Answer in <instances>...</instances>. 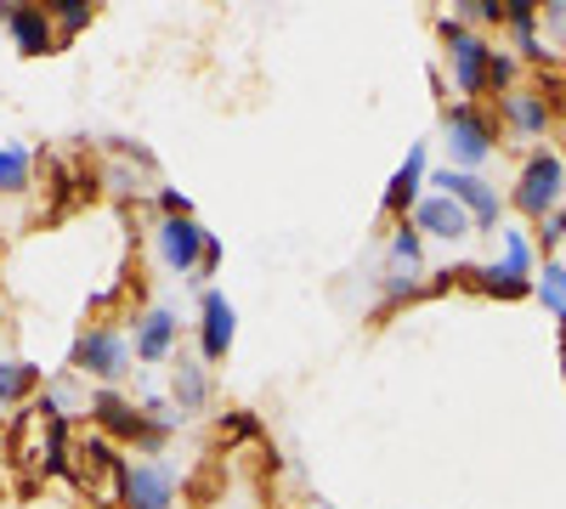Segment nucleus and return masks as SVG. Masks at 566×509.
I'll return each mask as SVG.
<instances>
[{"label":"nucleus","mask_w":566,"mask_h":509,"mask_svg":"<svg viewBox=\"0 0 566 509\" xmlns=\"http://www.w3.org/2000/svg\"><path fill=\"white\" fill-rule=\"evenodd\" d=\"M69 481L97 503H125V458L103 431H85L69 442Z\"/></svg>","instance_id":"obj_1"},{"label":"nucleus","mask_w":566,"mask_h":509,"mask_svg":"<svg viewBox=\"0 0 566 509\" xmlns=\"http://www.w3.org/2000/svg\"><path fill=\"white\" fill-rule=\"evenodd\" d=\"M464 18H476V23H504V7H499V0H464V7H459V23Z\"/></svg>","instance_id":"obj_24"},{"label":"nucleus","mask_w":566,"mask_h":509,"mask_svg":"<svg viewBox=\"0 0 566 509\" xmlns=\"http://www.w3.org/2000/svg\"><path fill=\"white\" fill-rule=\"evenodd\" d=\"M533 295L560 317V329H566V266H560V261H544V272L533 277Z\"/></svg>","instance_id":"obj_18"},{"label":"nucleus","mask_w":566,"mask_h":509,"mask_svg":"<svg viewBox=\"0 0 566 509\" xmlns=\"http://www.w3.org/2000/svg\"><path fill=\"white\" fill-rule=\"evenodd\" d=\"M130 357H136V346L119 329H85L74 340V368H80V374H91V380H103V385H114V380L130 374Z\"/></svg>","instance_id":"obj_4"},{"label":"nucleus","mask_w":566,"mask_h":509,"mask_svg":"<svg viewBox=\"0 0 566 509\" xmlns=\"http://www.w3.org/2000/svg\"><path fill=\"white\" fill-rule=\"evenodd\" d=\"M170 346H176V311L170 306H154L148 317L136 322V357L142 362H165Z\"/></svg>","instance_id":"obj_12"},{"label":"nucleus","mask_w":566,"mask_h":509,"mask_svg":"<svg viewBox=\"0 0 566 509\" xmlns=\"http://www.w3.org/2000/svg\"><path fill=\"white\" fill-rule=\"evenodd\" d=\"M40 391V368L23 357H0V407H18Z\"/></svg>","instance_id":"obj_16"},{"label":"nucleus","mask_w":566,"mask_h":509,"mask_svg":"<svg viewBox=\"0 0 566 509\" xmlns=\"http://www.w3.org/2000/svg\"><path fill=\"white\" fill-rule=\"evenodd\" d=\"M159 210H165V221H170V215H187V199H181L176 188H165V193H159Z\"/></svg>","instance_id":"obj_28"},{"label":"nucleus","mask_w":566,"mask_h":509,"mask_svg":"<svg viewBox=\"0 0 566 509\" xmlns=\"http://www.w3.org/2000/svg\"><path fill=\"white\" fill-rule=\"evenodd\" d=\"M510 79H515V57L493 52V68H488V91H504V97H510Z\"/></svg>","instance_id":"obj_25"},{"label":"nucleus","mask_w":566,"mask_h":509,"mask_svg":"<svg viewBox=\"0 0 566 509\" xmlns=\"http://www.w3.org/2000/svg\"><path fill=\"white\" fill-rule=\"evenodd\" d=\"M437 29H442L448 52H453V79H459V91H464V97H482V91H488V68H493V45H488L482 34H470L459 18H442Z\"/></svg>","instance_id":"obj_5"},{"label":"nucleus","mask_w":566,"mask_h":509,"mask_svg":"<svg viewBox=\"0 0 566 509\" xmlns=\"http://www.w3.org/2000/svg\"><path fill=\"white\" fill-rule=\"evenodd\" d=\"M504 119L522 136H544L549 130V97H544V91H510V97H504Z\"/></svg>","instance_id":"obj_14"},{"label":"nucleus","mask_w":566,"mask_h":509,"mask_svg":"<svg viewBox=\"0 0 566 509\" xmlns=\"http://www.w3.org/2000/svg\"><path fill=\"white\" fill-rule=\"evenodd\" d=\"M560 193H566V159L560 153H533L522 165V181H515V210L544 221V215H555Z\"/></svg>","instance_id":"obj_3"},{"label":"nucleus","mask_w":566,"mask_h":509,"mask_svg":"<svg viewBox=\"0 0 566 509\" xmlns=\"http://www.w3.org/2000/svg\"><path fill=\"white\" fill-rule=\"evenodd\" d=\"M52 23H57V34H80L85 23H91V7H85V0H63V7H52Z\"/></svg>","instance_id":"obj_21"},{"label":"nucleus","mask_w":566,"mask_h":509,"mask_svg":"<svg viewBox=\"0 0 566 509\" xmlns=\"http://www.w3.org/2000/svg\"><path fill=\"white\" fill-rule=\"evenodd\" d=\"M413 226H419V233H431V238H448V244L476 238V221H470V210L453 204L448 193H424V199L413 204Z\"/></svg>","instance_id":"obj_10"},{"label":"nucleus","mask_w":566,"mask_h":509,"mask_svg":"<svg viewBox=\"0 0 566 509\" xmlns=\"http://www.w3.org/2000/svg\"><path fill=\"white\" fill-rule=\"evenodd\" d=\"M232 335H239L232 300L221 289H205V300H199V351H205V362H221L232 351Z\"/></svg>","instance_id":"obj_9"},{"label":"nucleus","mask_w":566,"mask_h":509,"mask_svg":"<svg viewBox=\"0 0 566 509\" xmlns=\"http://www.w3.org/2000/svg\"><path fill=\"white\" fill-rule=\"evenodd\" d=\"M419 255H424V233H419L413 221H402L397 238H391V261H397V266H419Z\"/></svg>","instance_id":"obj_19"},{"label":"nucleus","mask_w":566,"mask_h":509,"mask_svg":"<svg viewBox=\"0 0 566 509\" xmlns=\"http://www.w3.org/2000/svg\"><path fill=\"white\" fill-rule=\"evenodd\" d=\"M538 238H544V250L566 238V210H555V215H544V221H538Z\"/></svg>","instance_id":"obj_26"},{"label":"nucleus","mask_w":566,"mask_h":509,"mask_svg":"<svg viewBox=\"0 0 566 509\" xmlns=\"http://www.w3.org/2000/svg\"><path fill=\"white\" fill-rule=\"evenodd\" d=\"M419 295V266H386V300H413Z\"/></svg>","instance_id":"obj_20"},{"label":"nucleus","mask_w":566,"mask_h":509,"mask_svg":"<svg viewBox=\"0 0 566 509\" xmlns=\"http://www.w3.org/2000/svg\"><path fill=\"white\" fill-rule=\"evenodd\" d=\"M431 188H442L453 204H464L470 210V221H476V233H493L499 226V193H493V181H482V176H470V170H437L431 176Z\"/></svg>","instance_id":"obj_7"},{"label":"nucleus","mask_w":566,"mask_h":509,"mask_svg":"<svg viewBox=\"0 0 566 509\" xmlns=\"http://www.w3.org/2000/svg\"><path fill=\"white\" fill-rule=\"evenodd\" d=\"M176 503V470L165 458H125V509H170Z\"/></svg>","instance_id":"obj_6"},{"label":"nucleus","mask_w":566,"mask_h":509,"mask_svg":"<svg viewBox=\"0 0 566 509\" xmlns=\"http://www.w3.org/2000/svg\"><path fill=\"white\" fill-rule=\"evenodd\" d=\"M504 266L522 272V277H533V244H527L522 233H504Z\"/></svg>","instance_id":"obj_23"},{"label":"nucleus","mask_w":566,"mask_h":509,"mask_svg":"<svg viewBox=\"0 0 566 509\" xmlns=\"http://www.w3.org/2000/svg\"><path fill=\"white\" fill-rule=\"evenodd\" d=\"M419 188H424V148H408L402 170L386 188V215H408V204H419Z\"/></svg>","instance_id":"obj_13"},{"label":"nucleus","mask_w":566,"mask_h":509,"mask_svg":"<svg viewBox=\"0 0 566 509\" xmlns=\"http://www.w3.org/2000/svg\"><path fill=\"white\" fill-rule=\"evenodd\" d=\"M261 425L250 420V413H232V420H221V436H255Z\"/></svg>","instance_id":"obj_27"},{"label":"nucleus","mask_w":566,"mask_h":509,"mask_svg":"<svg viewBox=\"0 0 566 509\" xmlns=\"http://www.w3.org/2000/svg\"><path fill=\"white\" fill-rule=\"evenodd\" d=\"M442 136H448V153H453V170H470L493 159V119L476 108V103H453L442 114Z\"/></svg>","instance_id":"obj_2"},{"label":"nucleus","mask_w":566,"mask_h":509,"mask_svg":"<svg viewBox=\"0 0 566 509\" xmlns=\"http://www.w3.org/2000/svg\"><path fill=\"white\" fill-rule=\"evenodd\" d=\"M34 176V153L18 142H0V193H23Z\"/></svg>","instance_id":"obj_17"},{"label":"nucleus","mask_w":566,"mask_h":509,"mask_svg":"<svg viewBox=\"0 0 566 509\" xmlns=\"http://www.w3.org/2000/svg\"><path fill=\"white\" fill-rule=\"evenodd\" d=\"M7 29H12V40H18V52H23V57H45V52L57 45L52 7H12Z\"/></svg>","instance_id":"obj_11"},{"label":"nucleus","mask_w":566,"mask_h":509,"mask_svg":"<svg viewBox=\"0 0 566 509\" xmlns=\"http://www.w3.org/2000/svg\"><path fill=\"white\" fill-rule=\"evenodd\" d=\"M504 23L515 29V40H533V29H538V7H533V0H510V7H504Z\"/></svg>","instance_id":"obj_22"},{"label":"nucleus","mask_w":566,"mask_h":509,"mask_svg":"<svg viewBox=\"0 0 566 509\" xmlns=\"http://www.w3.org/2000/svg\"><path fill=\"white\" fill-rule=\"evenodd\" d=\"M544 23H549L555 34H566V7H544Z\"/></svg>","instance_id":"obj_29"},{"label":"nucleus","mask_w":566,"mask_h":509,"mask_svg":"<svg viewBox=\"0 0 566 509\" xmlns=\"http://www.w3.org/2000/svg\"><path fill=\"white\" fill-rule=\"evenodd\" d=\"M205 250H210V233L193 221V215H170L165 226H159V261L170 266V272H199L205 266Z\"/></svg>","instance_id":"obj_8"},{"label":"nucleus","mask_w":566,"mask_h":509,"mask_svg":"<svg viewBox=\"0 0 566 509\" xmlns=\"http://www.w3.org/2000/svg\"><path fill=\"white\" fill-rule=\"evenodd\" d=\"M170 391H176V407H181V413H199V407L210 402V374H205V362H199V357H181L176 374H170Z\"/></svg>","instance_id":"obj_15"}]
</instances>
